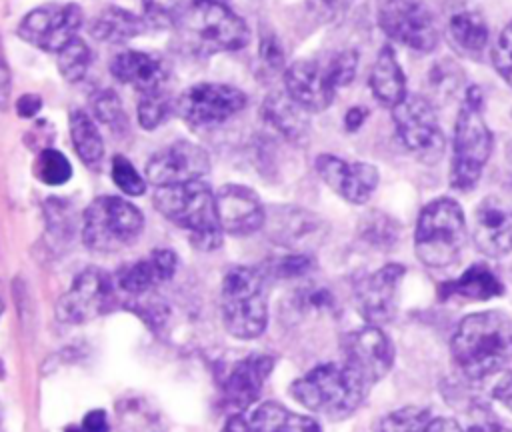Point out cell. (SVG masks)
<instances>
[{
	"label": "cell",
	"instance_id": "54",
	"mask_svg": "<svg viewBox=\"0 0 512 432\" xmlns=\"http://www.w3.org/2000/svg\"><path fill=\"white\" fill-rule=\"evenodd\" d=\"M64 432H84L82 428H76V426H70V428H66Z\"/></svg>",
	"mask_w": 512,
	"mask_h": 432
},
{
	"label": "cell",
	"instance_id": "11",
	"mask_svg": "<svg viewBox=\"0 0 512 432\" xmlns=\"http://www.w3.org/2000/svg\"><path fill=\"white\" fill-rule=\"evenodd\" d=\"M80 24L82 10L78 4H44L22 18L18 36L40 50L60 52L76 38Z\"/></svg>",
	"mask_w": 512,
	"mask_h": 432
},
{
	"label": "cell",
	"instance_id": "24",
	"mask_svg": "<svg viewBox=\"0 0 512 432\" xmlns=\"http://www.w3.org/2000/svg\"><path fill=\"white\" fill-rule=\"evenodd\" d=\"M370 88L374 98L388 108H394L406 98V80L404 72L396 60L392 46H382L378 58L372 66L370 74Z\"/></svg>",
	"mask_w": 512,
	"mask_h": 432
},
{
	"label": "cell",
	"instance_id": "14",
	"mask_svg": "<svg viewBox=\"0 0 512 432\" xmlns=\"http://www.w3.org/2000/svg\"><path fill=\"white\" fill-rule=\"evenodd\" d=\"M344 362L370 386L382 380L394 364V344L380 326H364L342 336Z\"/></svg>",
	"mask_w": 512,
	"mask_h": 432
},
{
	"label": "cell",
	"instance_id": "51",
	"mask_svg": "<svg viewBox=\"0 0 512 432\" xmlns=\"http://www.w3.org/2000/svg\"><path fill=\"white\" fill-rule=\"evenodd\" d=\"M468 432H512V426H508L496 418H486V420H478L476 424H472L468 428Z\"/></svg>",
	"mask_w": 512,
	"mask_h": 432
},
{
	"label": "cell",
	"instance_id": "20",
	"mask_svg": "<svg viewBox=\"0 0 512 432\" xmlns=\"http://www.w3.org/2000/svg\"><path fill=\"white\" fill-rule=\"evenodd\" d=\"M474 242L490 258H502L512 250V208L500 198L488 196L476 208Z\"/></svg>",
	"mask_w": 512,
	"mask_h": 432
},
{
	"label": "cell",
	"instance_id": "1",
	"mask_svg": "<svg viewBox=\"0 0 512 432\" xmlns=\"http://www.w3.org/2000/svg\"><path fill=\"white\" fill-rule=\"evenodd\" d=\"M450 348L470 380H484L512 360V320L496 310L468 314L460 320Z\"/></svg>",
	"mask_w": 512,
	"mask_h": 432
},
{
	"label": "cell",
	"instance_id": "27",
	"mask_svg": "<svg viewBox=\"0 0 512 432\" xmlns=\"http://www.w3.org/2000/svg\"><path fill=\"white\" fill-rule=\"evenodd\" d=\"M250 432H322L320 424L278 402L260 404L250 416Z\"/></svg>",
	"mask_w": 512,
	"mask_h": 432
},
{
	"label": "cell",
	"instance_id": "17",
	"mask_svg": "<svg viewBox=\"0 0 512 432\" xmlns=\"http://www.w3.org/2000/svg\"><path fill=\"white\" fill-rule=\"evenodd\" d=\"M316 170L336 194L352 204L368 202L378 184V170L372 164L346 162L332 154H320Z\"/></svg>",
	"mask_w": 512,
	"mask_h": 432
},
{
	"label": "cell",
	"instance_id": "32",
	"mask_svg": "<svg viewBox=\"0 0 512 432\" xmlns=\"http://www.w3.org/2000/svg\"><path fill=\"white\" fill-rule=\"evenodd\" d=\"M90 58H92V52H90L88 44H84V40L76 36L58 52L56 62H58L60 74L68 82H76L86 74V70L90 66Z\"/></svg>",
	"mask_w": 512,
	"mask_h": 432
},
{
	"label": "cell",
	"instance_id": "46",
	"mask_svg": "<svg viewBox=\"0 0 512 432\" xmlns=\"http://www.w3.org/2000/svg\"><path fill=\"white\" fill-rule=\"evenodd\" d=\"M416 432H464V430L454 418L430 416Z\"/></svg>",
	"mask_w": 512,
	"mask_h": 432
},
{
	"label": "cell",
	"instance_id": "13",
	"mask_svg": "<svg viewBox=\"0 0 512 432\" xmlns=\"http://www.w3.org/2000/svg\"><path fill=\"white\" fill-rule=\"evenodd\" d=\"M244 104L246 96L242 90L228 84L202 82L186 88L180 94L176 108L186 122L194 126H210L238 114Z\"/></svg>",
	"mask_w": 512,
	"mask_h": 432
},
{
	"label": "cell",
	"instance_id": "36",
	"mask_svg": "<svg viewBox=\"0 0 512 432\" xmlns=\"http://www.w3.org/2000/svg\"><path fill=\"white\" fill-rule=\"evenodd\" d=\"M36 176L48 186H60L68 182V178L72 176V166L62 152L54 148H46L38 154Z\"/></svg>",
	"mask_w": 512,
	"mask_h": 432
},
{
	"label": "cell",
	"instance_id": "3",
	"mask_svg": "<svg viewBox=\"0 0 512 432\" xmlns=\"http://www.w3.org/2000/svg\"><path fill=\"white\" fill-rule=\"evenodd\" d=\"M154 204L164 218L190 232L194 248L208 252L222 244L224 230L216 212V194L204 180L160 186Z\"/></svg>",
	"mask_w": 512,
	"mask_h": 432
},
{
	"label": "cell",
	"instance_id": "18",
	"mask_svg": "<svg viewBox=\"0 0 512 432\" xmlns=\"http://www.w3.org/2000/svg\"><path fill=\"white\" fill-rule=\"evenodd\" d=\"M284 86L288 96L306 112L326 110L336 94L328 66L314 60H298L288 66L284 74Z\"/></svg>",
	"mask_w": 512,
	"mask_h": 432
},
{
	"label": "cell",
	"instance_id": "50",
	"mask_svg": "<svg viewBox=\"0 0 512 432\" xmlns=\"http://www.w3.org/2000/svg\"><path fill=\"white\" fill-rule=\"evenodd\" d=\"M8 98H10V70L0 48V110L8 106Z\"/></svg>",
	"mask_w": 512,
	"mask_h": 432
},
{
	"label": "cell",
	"instance_id": "37",
	"mask_svg": "<svg viewBox=\"0 0 512 432\" xmlns=\"http://www.w3.org/2000/svg\"><path fill=\"white\" fill-rule=\"evenodd\" d=\"M170 110H172V100L162 90L146 92L142 94L138 104V122L142 128L154 130L170 116Z\"/></svg>",
	"mask_w": 512,
	"mask_h": 432
},
{
	"label": "cell",
	"instance_id": "10",
	"mask_svg": "<svg viewBox=\"0 0 512 432\" xmlns=\"http://www.w3.org/2000/svg\"><path fill=\"white\" fill-rule=\"evenodd\" d=\"M378 24L396 42L430 52L438 44V28L422 0H378Z\"/></svg>",
	"mask_w": 512,
	"mask_h": 432
},
{
	"label": "cell",
	"instance_id": "2",
	"mask_svg": "<svg viewBox=\"0 0 512 432\" xmlns=\"http://www.w3.org/2000/svg\"><path fill=\"white\" fill-rule=\"evenodd\" d=\"M370 384L346 362H328L298 378L290 394L308 410L342 420L358 410Z\"/></svg>",
	"mask_w": 512,
	"mask_h": 432
},
{
	"label": "cell",
	"instance_id": "30",
	"mask_svg": "<svg viewBox=\"0 0 512 432\" xmlns=\"http://www.w3.org/2000/svg\"><path fill=\"white\" fill-rule=\"evenodd\" d=\"M450 36L468 52L482 50L488 42V26L478 12L462 10L450 18Z\"/></svg>",
	"mask_w": 512,
	"mask_h": 432
},
{
	"label": "cell",
	"instance_id": "48",
	"mask_svg": "<svg viewBox=\"0 0 512 432\" xmlns=\"http://www.w3.org/2000/svg\"><path fill=\"white\" fill-rule=\"evenodd\" d=\"M84 432H108V420L104 410H92L82 420Z\"/></svg>",
	"mask_w": 512,
	"mask_h": 432
},
{
	"label": "cell",
	"instance_id": "29",
	"mask_svg": "<svg viewBox=\"0 0 512 432\" xmlns=\"http://www.w3.org/2000/svg\"><path fill=\"white\" fill-rule=\"evenodd\" d=\"M70 136L80 160L88 166H98L104 156V142L96 124L86 112L74 110L70 114Z\"/></svg>",
	"mask_w": 512,
	"mask_h": 432
},
{
	"label": "cell",
	"instance_id": "34",
	"mask_svg": "<svg viewBox=\"0 0 512 432\" xmlns=\"http://www.w3.org/2000/svg\"><path fill=\"white\" fill-rule=\"evenodd\" d=\"M430 88L434 90V96L438 98H452L458 88L464 82V72L460 66L448 58H440L432 68H430Z\"/></svg>",
	"mask_w": 512,
	"mask_h": 432
},
{
	"label": "cell",
	"instance_id": "55",
	"mask_svg": "<svg viewBox=\"0 0 512 432\" xmlns=\"http://www.w3.org/2000/svg\"><path fill=\"white\" fill-rule=\"evenodd\" d=\"M2 374H4V366H2V362H0V378H2Z\"/></svg>",
	"mask_w": 512,
	"mask_h": 432
},
{
	"label": "cell",
	"instance_id": "47",
	"mask_svg": "<svg viewBox=\"0 0 512 432\" xmlns=\"http://www.w3.org/2000/svg\"><path fill=\"white\" fill-rule=\"evenodd\" d=\"M42 106V98L38 94H24L16 102V112L22 118H32Z\"/></svg>",
	"mask_w": 512,
	"mask_h": 432
},
{
	"label": "cell",
	"instance_id": "7",
	"mask_svg": "<svg viewBox=\"0 0 512 432\" xmlns=\"http://www.w3.org/2000/svg\"><path fill=\"white\" fill-rule=\"evenodd\" d=\"M222 320L224 328L242 340L256 338L268 322V306L262 274L248 266H232L222 280Z\"/></svg>",
	"mask_w": 512,
	"mask_h": 432
},
{
	"label": "cell",
	"instance_id": "38",
	"mask_svg": "<svg viewBox=\"0 0 512 432\" xmlns=\"http://www.w3.org/2000/svg\"><path fill=\"white\" fill-rule=\"evenodd\" d=\"M398 234H400L398 222H394L390 216L382 212L370 214L362 226V236L376 248H390L392 244H396Z\"/></svg>",
	"mask_w": 512,
	"mask_h": 432
},
{
	"label": "cell",
	"instance_id": "28",
	"mask_svg": "<svg viewBox=\"0 0 512 432\" xmlns=\"http://www.w3.org/2000/svg\"><path fill=\"white\" fill-rule=\"evenodd\" d=\"M146 28V22L132 14L126 8H118V6H108L104 8L92 22H90V34L96 40H104V42H126L138 34H142V30Z\"/></svg>",
	"mask_w": 512,
	"mask_h": 432
},
{
	"label": "cell",
	"instance_id": "5",
	"mask_svg": "<svg viewBox=\"0 0 512 432\" xmlns=\"http://www.w3.org/2000/svg\"><path fill=\"white\" fill-rule=\"evenodd\" d=\"M492 152V132L482 118V94L478 86H470L454 126L450 186L454 190H472Z\"/></svg>",
	"mask_w": 512,
	"mask_h": 432
},
{
	"label": "cell",
	"instance_id": "35",
	"mask_svg": "<svg viewBox=\"0 0 512 432\" xmlns=\"http://www.w3.org/2000/svg\"><path fill=\"white\" fill-rule=\"evenodd\" d=\"M432 412L422 406H404L382 416L376 424V432H416Z\"/></svg>",
	"mask_w": 512,
	"mask_h": 432
},
{
	"label": "cell",
	"instance_id": "25",
	"mask_svg": "<svg viewBox=\"0 0 512 432\" xmlns=\"http://www.w3.org/2000/svg\"><path fill=\"white\" fill-rule=\"evenodd\" d=\"M262 116L288 140L300 142L308 134L306 110L298 102H294L288 92H272L262 102Z\"/></svg>",
	"mask_w": 512,
	"mask_h": 432
},
{
	"label": "cell",
	"instance_id": "16",
	"mask_svg": "<svg viewBox=\"0 0 512 432\" xmlns=\"http://www.w3.org/2000/svg\"><path fill=\"white\" fill-rule=\"evenodd\" d=\"M406 268L402 264H386L372 274L356 280L354 296L360 314L372 326L388 324L396 316L398 284Z\"/></svg>",
	"mask_w": 512,
	"mask_h": 432
},
{
	"label": "cell",
	"instance_id": "33",
	"mask_svg": "<svg viewBox=\"0 0 512 432\" xmlns=\"http://www.w3.org/2000/svg\"><path fill=\"white\" fill-rule=\"evenodd\" d=\"M92 110L96 118L106 124L112 132H124L128 128V118L122 102L114 90H98L92 96Z\"/></svg>",
	"mask_w": 512,
	"mask_h": 432
},
{
	"label": "cell",
	"instance_id": "15",
	"mask_svg": "<svg viewBox=\"0 0 512 432\" xmlns=\"http://www.w3.org/2000/svg\"><path fill=\"white\" fill-rule=\"evenodd\" d=\"M210 170V158L198 144L178 140L158 150L146 164V176L152 184L174 186L192 180H202Z\"/></svg>",
	"mask_w": 512,
	"mask_h": 432
},
{
	"label": "cell",
	"instance_id": "6",
	"mask_svg": "<svg viewBox=\"0 0 512 432\" xmlns=\"http://www.w3.org/2000/svg\"><path fill=\"white\" fill-rule=\"evenodd\" d=\"M466 244V222L460 204L448 196L428 202L416 224L414 250L422 264L446 268L454 264Z\"/></svg>",
	"mask_w": 512,
	"mask_h": 432
},
{
	"label": "cell",
	"instance_id": "52",
	"mask_svg": "<svg viewBox=\"0 0 512 432\" xmlns=\"http://www.w3.org/2000/svg\"><path fill=\"white\" fill-rule=\"evenodd\" d=\"M366 116H368V110H366V108H362V106H354V108H350V110L346 112V116H344L346 130H350V132L358 130V128L362 126V122L366 120Z\"/></svg>",
	"mask_w": 512,
	"mask_h": 432
},
{
	"label": "cell",
	"instance_id": "9",
	"mask_svg": "<svg viewBox=\"0 0 512 432\" xmlns=\"http://www.w3.org/2000/svg\"><path fill=\"white\" fill-rule=\"evenodd\" d=\"M396 132L402 144L424 164H436L446 148L434 106L420 94L406 98L392 108Z\"/></svg>",
	"mask_w": 512,
	"mask_h": 432
},
{
	"label": "cell",
	"instance_id": "42",
	"mask_svg": "<svg viewBox=\"0 0 512 432\" xmlns=\"http://www.w3.org/2000/svg\"><path fill=\"white\" fill-rule=\"evenodd\" d=\"M328 72H330V78L334 82L336 88L340 86H346L354 80V74H356V66H358V54L356 50H342L338 54H334L328 62Z\"/></svg>",
	"mask_w": 512,
	"mask_h": 432
},
{
	"label": "cell",
	"instance_id": "8",
	"mask_svg": "<svg viewBox=\"0 0 512 432\" xmlns=\"http://www.w3.org/2000/svg\"><path fill=\"white\" fill-rule=\"evenodd\" d=\"M142 212L124 198L100 196L84 212L82 240L94 252H118L138 240Z\"/></svg>",
	"mask_w": 512,
	"mask_h": 432
},
{
	"label": "cell",
	"instance_id": "56",
	"mask_svg": "<svg viewBox=\"0 0 512 432\" xmlns=\"http://www.w3.org/2000/svg\"><path fill=\"white\" fill-rule=\"evenodd\" d=\"M0 314H2V300H0Z\"/></svg>",
	"mask_w": 512,
	"mask_h": 432
},
{
	"label": "cell",
	"instance_id": "43",
	"mask_svg": "<svg viewBox=\"0 0 512 432\" xmlns=\"http://www.w3.org/2000/svg\"><path fill=\"white\" fill-rule=\"evenodd\" d=\"M314 268V260L308 254H290L272 262L270 272L278 278H294L310 272Z\"/></svg>",
	"mask_w": 512,
	"mask_h": 432
},
{
	"label": "cell",
	"instance_id": "53",
	"mask_svg": "<svg viewBox=\"0 0 512 432\" xmlns=\"http://www.w3.org/2000/svg\"><path fill=\"white\" fill-rule=\"evenodd\" d=\"M222 432H250V422H248L244 416L234 414V416H230V418L226 420Z\"/></svg>",
	"mask_w": 512,
	"mask_h": 432
},
{
	"label": "cell",
	"instance_id": "22",
	"mask_svg": "<svg viewBox=\"0 0 512 432\" xmlns=\"http://www.w3.org/2000/svg\"><path fill=\"white\" fill-rule=\"evenodd\" d=\"M176 254L168 248L152 250L148 256L128 262L118 268L114 276V286L128 294H142L166 280L176 272Z\"/></svg>",
	"mask_w": 512,
	"mask_h": 432
},
{
	"label": "cell",
	"instance_id": "41",
	"mask_svg": "<svg viewBox=\"0 0 512 432\" xmlns=\"http://www.w3.org/2000/svg\"><path fill=\"white\" fill-rule=\"evenodd\" d=\"M492 64L504 82L512 86V22L500 32L492 48Z\"/></svg>",
	"mask_w": 512,
	"mask_h": 432
},
{
	"label": "cell",
	"instance_id": "26",
	"mask_svg": "<svg viewBox=\"0 0 512 432\" xmlns=\"http://www.w3.org/2000/svg\"><path fill=\"white\" fill-rule=\"evenodd\" d=\"M440 298L462 296L470 300H488L504 294V286L498 276L486 264H472L460 278L440 284Z\"/></svg>",
	"mask_w": 512,
	"mask_h": 432
},
{
	"label": "cell",
	"instance_id": "31",
	"mask_svg": "<svg viewBox=\"0 0 512 432\" xmlns=\"http://www.w3.org/2000/svg\"><path fill=\"white\" fill-rule=\"evenodd\" d=\"M286 218L282 220L284 226H278L280 234H278V240L282 244H290V246H296L308 238H314L318 232H320V220L310 214V212H304V210H286L284 212Z\"/></svg>",
	"mask_w": 512,
	"mask_h": 432
},
{
	"label": "cell",
	"instance_id": "19",
	"mask_svg": "<svg viewBox=\"0 0 512 432\" xmlns=\"http://www.w3.org/2000/svg\"><path fill=\"white\" fill-rule=\"evenodd\" d=\"M216 212L224 232L246 236L264 226V206L258 194L240 184H226L216 192Z\"/></svg>",
	"mask_w": 512,
	"mask_h": 432
},
{
	"label": "cell",
	"instance_id": "44",
	"mask_svg": "<svg viewBox=\"0 0 512 432\" xmlns=\"http://www.w3.org/2000/svg\"><path fill=\"white\" fill-rule=\"evenodd\" d=\"M354 0H308L310 10L324 22L340 18Z\"/></svg>",
	"mask_w": 512,
	"mask_h": 432
},
{
	"label": "cell",
	"instance_id": "57",
	"mask_svg": "<svg viewBox=\"0 0 512 432\" xmlns=\"http://www.w3.org/2000/svg\"><path fill=\"white\" fill-rule=\"evenodd\" d=\"M216 2H218V0H216Z\"/></svg>",
	"mask_w": 512,
	"mask_h": 432
},
{
	"label": "cell",
	"instance_id": "23",
	"mask_svg": "<svg viewBox=\"0 0 512 432\" xmlns=\"http://www.w3.org/2000/svg\"><path fill=\"white\" fill-rule=\"evenodd\" d=\"M274 368V358L268 354H250L238 360L224 380V398L236 408L250 406L262 390L264 380Z\"/></svg>",
	"mask_w": 512,
	"mask_h": 432
},
{
	"label": "cell",
	"instance_id": "39",
	"mask_svg": "<svg viewBox=\"0 0 512 432\" xmlns=\"http://www.w3.org/2000/svg\"><path fill=\"white\" fill-rule=\"evenodd\" d=\"M144 22L156 28L172 26L184 14V0H142Z\"/></svg>",
	"mask_w": 512,
	"mask_h": 432
},
{
	"label": "cell",
	"instance_id": "4",
	"mask_svg": "<svg viewBox=\"0 0 512 432\" xmlns=\"http://www.w3.org/2000/svg\"><path fill=\"white\" fill-rule=\"evenodd\" d=\"M246 22L216 0H200L176 22L178 46L194 56L238 50L248 44Z\"/></svg>",
	"mask_w": 512,
	"mask_h": 432
},
{
	"label": "cell",
	"instance_id": "21",
	"mask_svg": "<svg viewBox=\"0 0 512 432\" xmlns=\"http://www.w3.org/2000/svg\"><path fill=\"white\" fill-rule=\"evenodd\" d=\"M110 72L116 80L140 90L142 94L162 90L170 76V68L160 54L124 50L110 62Z\"/></svg>",
	"mask_w": 512,
	"mask_h": 432
},
{
	"label": "cell",
	"instance_id": "40",
	"mask_svg": "<svg viewBox=\"0 0 512 432\" xmlns=\"http://www.w3.org/2000/svg\"><path fill=\"white\" fill-rule=\"evenodd\" d=\"M112 180L128 196H140L146 190L144 178L136 172V168L130 164V160L120 154L114 156V160H112Z\"/></svg>",
	"mask_w": 512,
	"mask_h": 432
},
{
	"label": "cell",
	"instance_id": "49",
	"mask_svg": "<svg viewBox=\"0 0 512 432\" xmlns=\"http://www.w3.org/2000/svg\"><path fill=\"white\" fill-rule=\"evenodd\" d=\"M492 396L512 412V372L502 376V380L494 386Z\"/></svg>",
	"mask_w": 512,
	"mask_h": 432
},
{
	"label": "cell",
	"instance_id": "45",
	"mask_svg": "<svg viewBox=\"0 0 512 432\" xmlns=\"http://www.w3.org/2000/svg\"><path fill=\"white\" fill-rule=\"evenodd\" d=\"M260 56H262V62L272 66V68H278L282 66V60H284V52L278 44V40L274 36H264L262 42H260Z\"/></svg>",
	"mask_w": 512,
	"mask_h": 432
},
{
	"label": "cell",
	"instance_id": "12",
	"mask_svg": "<svg viewBox=\"0 0 512 432\" xmlns=\"http://www.w3.org/2000/svg\"><path fill=\"white\" fill-rule=\"evenodd\" d=\"M114 300V280L100 268L82 270L56 304V316L66 324H82L104 314Z\"/></svg>",
	"mask_w": 512,
	"mask_h": 432
}]
</instances>
